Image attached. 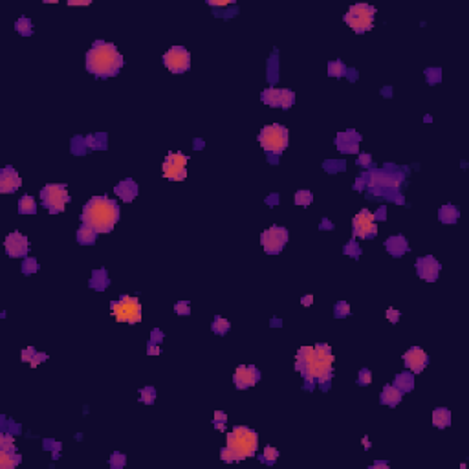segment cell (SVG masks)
I'll use <instances>...</instances> for the list:
<instances>
[{"label": "cell", "mask_w": 469, "mask_h": 469, "mask_svg": "<svg viewBox=\"0 0 469 469\" xmlns=\"http://www.w3.org/2000/svg\"><path fill=\"white\" fill-rule=\"evenodd\" d=\"M403 363H405L407 370H411L413 374H420L427 367L429 357H427V354H425L420 346H413V348H409V350L403 354Z\"/></svg>", "instance_id": "17"}, {"label": "cell", "mask_w": 469, "mask_h": 469, "mask_svg": "<svg viewBox=\"0 0 469 469\" xmlns=\"http://www.w3.org/2000/svg\"><path fill=\"white\" fill-rule=\"evenodd\" d=\"M147 354H151V356H158V354H159V346L154 345V343H151V345H149V348H147Z\"/></svg>", "instance_id": "54"}, {"label": "cell", "mask_w": 469, "mask_h": 469, "mask_svg": "<svg viewBox=\"0 0 469 469\" xmlns=\"http://www.w3.org/2000/svg\"><path fill=\"white\" fill-rule=\"evenodd\" d=\"M385 249H387V251H389L392 257H401V255H403L409 249V242L405 240V237L396 235V237L387 238V242H385Z\"/></svg>", "instance_id": "22"}, {"label": "cell", "mask_w": 469, "mask_h": 469, "mask_svg": "<svg viewBox=\"0 0 469 469\" xmlns=\"http://www.w3.org/2000/svg\"><path fill=\"white\" fill-rule=\"evenodd\" d=\"M114 319L118 322H127V324H138L142 321V305L138 297L132 295H121L118 301L110 303Z\"/></svg>", "instance_id": "5"}, {"label": "cell", "mask_w": 469, "mask_h": 469, "mask_svg": "<svg viewBox=\"0 0 469 469\" xmlns=\"http://www.w3.org/2000/svg\"><path fill=\"white\" fill-rule=\"evenodd\" d=\"M359 142H361V136L356 130L341 132L339 136L335 138V145H337L341 153H357L359 151Z\"/></svg>", "instance_id": "19"}, {"label": "cell", "mask_w": 469, "mask_h": 469, "mask_svg": "<svg viewBox=\"0 0 469 469\" xmlns=\"http://www.w3.org/2000/svg\"><path fill=\"white\" fill-rule=\"evenodd\" d=\"M20 359H22L24 363H29V367L31 368H37L39 367V363H42V361L48 359V356L42 354V352H37L35 348H26V350H22Z\"/></svg>", "instance_id": "26"}, {"label": "cell", "mask_w": 469, "mask_h": 469, "mask_svg": "<svg viewBox=\"0 0 469 469\" xmlns=\"http://www.w3.org/2000/svg\"><path fill=\"white\" fill-rule=\"evenodd\" d=\"M17 29H18V33L20 35H24V37H28V35H31L33 33V26H31V20H29L28 17H20L17 20Z\"/></svg>", "instance_id": "36"}, {"label": "cell", "mask_w": 469, "mask_h": 469, "mask_svg": "<svg viewBox=\"0 0 469 469\" xmlns=\"http://www.w3.org/2000/svg\"><path fill=\"white\" fill-rule=\"evenodd\" d=\"M226 447L235 455V462L253 457L259 447V435L248 427H235L226 436Z\"/></svg>", "instance_id": "4"}, {"label": "cell", "mask_w": 469, "mask_h": 469, "mask_svg": "<svg viewBox=\"0 0 469 469\" xmlns=\"http://www.w3.org/2000/svg\"><path fill=\"white\" fill-rule=\"evenodd\" d=\"M286 242H288V231L284 227L272 226L260 235V244H262L266 253L270 255L281 253L283 248L286 246Z\"/></svg>", "instance_id": "11"}, {"label": "cell", "mask_w": 469, "mask_h": 469, "mask_svg": "<svg viewBox=\"0 0 469 469\" xmlns=\"http://www.w3.org/2000/svg\"><path fill=\"white\" fill-rule=\"evenodd\" d=\"M262 103H266L268 107H281V108H290L295 101V94L292 90H284V88H266L260 94Z\"/></svg>", "instance_id": "13"}, {"label": "cell", "mask_w": 469, "mask_h": 469, "mask_svg": "<svg viewBox=\"0 0 469 469\" xmlns=\"http://www.w3.org/2000/svg\"><path fill=\"white\" fill-rule=\"evenodd\" d=\"M458 216H460V213H458L457 207H453L451 204L444 205V207L438 211V218H440V222H444V224H455V222L458 220Z\"/></svg>", "instance_id": "29"}, {"label": "cell", "mask_w": 469, "mask_h": 469, "mask_svg": "<svg viewBox=\"0 0 469 469\" xmlns=\"http://www.w3.org/2000/svg\"><path fill=\"white\" fill-rule=\"evenodd\" d=\"M416 272H418L420 279H424L427 283H435L438 279V273H440V262L433 255L420 257V259H416Z\"/></svg>", "instance_id": "16"}, {"label": "cell", "mask_w": 469, "mask_h": 469, "mask_svg": "<svg viewBox=\"0 0 469 469\" xmlns=\"http://www.w3.org/2000/svg\"><path fill=\"white\" fill-rule=\"evenodd\" d=\"M81 220L96 233H110L119 220L118 202L110 200L108 196L90 198L88 204L83 207Z\"/></svg>", "instance_id": "2"}, {"label": "cell", "mask_w": 469, "mask_h": 469, "mask_svg": "<svg viewBox=\"0 0 469 469\" xmlns=\"http://www.w3.org/2000/svg\"><path fill=\"white\" fill-rule=\"evenodd\" d=\"M401 178H396L394 174H385V172H379V170H372L368 174V181L372 187H396L400 183Z\"/></svg>", "instance_id": "21"}, {"label": "cell", "mask_w": 469, "mask_h": 469, "mask_svg": "<svg viewBox=\"0 0 469 469\" xmlns=\"http://www.w3.org/2000/svg\"><path fill=\"white\" fill-rule=\"evenodd\" d=\"M425 77H427V81H429L431 85H435V83H438V81L442 79V70H438V68L425 70Z\"/></svg>", "instance_id": "41"}, {"label": "cell", "mask_w": 469, "mask_h": 469, "mask_svg": "<svg viewBox=\"0 0 469 469\" xmlns=\"http://www.w3.org/2000/svg\"><path fill=\"white\" fill-rule=\"evenodd\" d=\"M22 185V178L18 176V172L13 167H6L0 172V192L4 194H9V192H15L17 189H20Z\"/></svg>", "instance_id": "18"}, {"label": "cell", "mask_w": 469, "mask_h": 469, "mask_svg": "<svg viewBox=\"0 0 469 469\" xmlns=\"http://www.w3.org/2000/svg\"><path fill=\"white\" fill-rule=\"evenodd\" d=\"M229 321L227 319H224V317H215V321H213V332L218 333V335H224V333L229 332Z\"/></svg>", "instance_id": "35"}, {"label": "cell", "mask_w": 469, "mask_h": 469, "mask_svg": "<svg viewBox=\"0 0 469 469\" xmlns=\"http://www.w3.org/2000/svg\"><path fill=\"white\" fill-rule=\"evenodd\" d=\"M226 422H227V416L222 411H216L215 413V427L216 429H220V431H224L226 429Z\"/></svg>", "instance_id": "46"}, {"label": "cell", "mask_w": 469, "mask_h": 469, "mask_svg": "<svg viewBox=\"0 0 469 469\" xmlns=\"http://www.w3.org/2000/svg\"><path fill=\"white\" fill-rule=\"evenodd\" d=\"M400 317H401L400 310H396V308H389V310H387V321L392 322V324H396V322L400 321Z\"/></svg>", "instance_id": "48"}, {"label": "cell", "mask_w": 469, "mask_h": 469, "mask_svg": "<svg viewBox=\"0 0 469 469\" xmlns=\"http://www.w3.org/2000/svg\"><path fill=\"white\" fill-rule=\"evenodd\" d=\"M345 253L352 255V257H359V255H361V249H359V246H357L354 240H350V242L345 246Z\"/></svg>", "instance_id": "47"}, {"label": "cell", "mask_w": 469, "mask_h": 469, "mask_svg": "<svg viewBox=\"0 0 469 469\" xmlns=\"http://www.w3.org/2000/svg\"><path fill=\"white\" fill-rule=\"evenodd\" d=\"M372 468H383V469H387V468H389V464H387V462H376V464L372 466Z\"/></svg>", "instance_id": "57"}, {"label": "cell", "mask_w": 469, "mask_h": 469, "mask_svg": "<svg viewBox=\"0 0 469 469\" xmlns=\"http://www.w3.org/2000/svg\"><path fill=\"white\" fill-rule=\"evenodd\" d=\"M370 159H372V156H370V154H361V156H359V159H357V163L365 167V165H370Z\"/></svg>", "instance_id": "53"}, {"label": "cell", "mask_w": 469, "mask_h": 469, "mask_svg": "<svg viewBox=\"0 0 469 469\" xmlns=\"http://www.w3.org/2000/svg\"><path fill=\"white\" fill-rule=\"evenodd\" d=\"M363 446H365V447H370V442H368V438H367V436L363 438Z\"/></svg>", "instance_id": "59"}, {"label": "cell", "mask_w": 469, "mask_h": 469, "mask_svg": "<svg viewBox=\"0 0 469 469\" xmlns=\"http://www.w3.org/2000/svg\"><path fill=\"white\" fill-rule=\"evenodd\" d=\"M374 17H376V9L368 4H354V6L346 11L345 22L350 26L356 33H365L370 31L374 26Z\"/></svg>", "instance_id": "7"}, {"label": "cell", "mask_w": 469, "mask_h": 469, "mask_svg": "<svg viewBox=\"0 0 469 469\" xmlns=\"http://www.w3.org/2000/svg\"><path fill=\"white\" fill-rule=\"evenodd\" d=\"M354 235L357 238H374L378 233V226H376V218L368 209H361L354 216Z\"/></svg>", "instance_id": "12"}, {"label": "cell", "mask_w": 469, "mask_h": 469, "mask_svg": "<svg viewBox=\"0 0 469 469\" xmlns=\"http://www.w3.org/2000/svg\"><path fill=\"white\" fill-rule=\"evenodd\" d=\"M174 310L178 315H189V313H191V305H189L187 301H178L174 306Z\"/></svg>", "instance_id": "43"}, {"label": "cell", "mask_w": 469, "mask_h": 469, "mask_svg": "<svg viewBox=\"0 0 469 469\" xmlns=\"http://www.w3.org/2000/svg\"><path fill=\"white\" fill-rule=\"evenodd\" d=\"M187 161L189 158L180 151L169 153L163 161V176L167 180L183 181L187 178Z\"/></svg>", "instance_id": "9"}, {"label": "cell", "mask_w": 469, "mask_h": 469, "mask_svg": "<svg viewBox=\"0 0 469 469\" xmlns=\"http://www.w3.org/2000/svg\"><path fill=\"white\" fill-rule=\"evenodd\" d=\"M97 238V233L92 229V227L88 226H83L79 227V231H77V242L79 244H85V246H88V244H94Z\"/></svg>", "instance_id": "31"}, {"label": "cell", "mask_w": 469, "mask_h": 469, "mask_svg": "<svg viewBox=\"0 0 469 469\" xmlns=\"http://www.w3.org/2000/svg\"><path fill=\"white\" fill-rule=\"evenodd\" d=\"M313 202V194L306 189H301V191L295 192V204L301 205V207H308V205Z\"/></svg>", "instance_id": "32"}, {"label": "cell", "mask_w": 469, "mask_h": 469, "mask_svg": "<svg viewBox=\"0 0 469 469\" xmlns=\"http://www.w3.org/2000/svg\"><path fill=\"white\" fill-rule=\"evenodd\" d=\"M394 387L401 392H409V390L414 389V376L413 372H403L398 374L394 378Z\"/></svg>", "instance_id": "28"}, {"label": "cell", "mask_w": 469, "mask_h": 469, "mask_svg": "<svg viewBox=\"0 0 469 469\" xmlns=\"http://www.w3.org/2000/svg\"><path fill=\"white\" fill-rule=\"evenodd\" d=\"M163 64L172 74H183L191 66V53L183 46H172L170 50L165 51Z\"/></svg>", "instance_id": "10"}, {"label": "cell", "mask_w": 469, "mask_h": 469, "mask_svg": "<svg viewBox=\"0 0 469 469\" xmlns=\"http://www.w3.org/2000/svg\"><path fill=\"white\" fill-rule=\"evenodd\" d=\"M357 383H359V385H370V383H372V372H370L368 368H361V370H359Z\"/></svg>", "instance_id": "44"}, {"label": "cell", "mask_w": 469, "mask_h": 469, "mask_svg": "<svg viewBox=\"0 0 469 469\" xmlns=\"http://www.w3.org/2000/svg\"><path fill=\"white\" fill-rule=\"evenodd\" d=\"M312 303H313V295H305V297L301 299V305L303 306H310Z\"/></svg>", "instance_id": "55"}, {"label": "cell", "mask_w": 469, "mask_h": 469, "mask_svg": "<svg viewBox=\"0 0 469 469\" xmlns=\"http://www.w3.org/2000/svg\"><path fill=\"white\" fill-rule=\"evenodd\" d=\"M227 4H231V2H215V0H211V2H209V6H213V7H215V6H220L222 7V6H227Z\"/></svg>", "instance_id": "56"}, {"label": "cell", "mask_w": 469, "mask_h": 469, "mask_svg": "<svg viewBox=\"0 0 469 469\" xmlns=\"http://www.w3.org/2000/svg\"><path fill=\"white\" fill-rule=\"evenodd\" d=\"M108 273L107 270L103 268V270H96V272L92 273V279H90V288L97 290V292H103V290L108 286Z\"/></svg>", "instance_id": "27"}, {"label": "cell", "mask_w": 469, "mask_h": 469, "mask_svg": "<svg viewBox=\"0 0 469 469\" xmlns=\"http://www.w3.org/2000/svg\"><path fill=\"white\" fill-rule=\"evenodd\" d=\"M260 147L270 154H281L288 147V129L279 123L266 125L259 134Z\"/></svg>", "instance_id": "6"}, {"label": "cell", "mask_w": 469, "mask_h": 469, "mask_svg": "<svg viewBox=\"0 0 469 469\" xmlns=\"http://www.w3.org/2000/svg\"><path fill=\"white\" fill-rule=\"evenodd\" d=\"M4 248H6L7 255L13 257V259H20V257H26L29 251V240L24 237L22 233H11L7 235L6 240H4Z\"/></svg>", "instance_id": "15"}, {"label": "cell", "mask_w": 469, "mask_h": 469, "mask_svg": "<svg viewBox=\"0 0 469 469\" xmlns=\"http://www.w3.org/2000/svg\"><path fill=\"white\" fill-rule=\"evenodd\" d=\"M125 466V455L121 453H114L110 457V468L112 469H121Z\"/></svg>", "instance_id": "42"}, {"label": "cell", "mask_w": 469, "mask_h": 469, "mask_svg": "<svg viewBox=\"0 0 469 469\" xmlns=\"http://www.w3.org/2000/svg\"><path fill=\"white\" fill-rule=\"evenodd\" d=\"M90 0H68V6H90Z\"/></svg>", "instance_id": "52"}, {"label": "cell", "mask_w": 469, "mask_h": 469, "mask_svg": "<svg viewBox=\"0 0 469 469\" xmlns=\"http://www.w3.org/2000/svg\"><path fill=\"white\" fill-rule=\"evenodd\" d=\"M321 229H332V224H328L326 220H322V224H321Z\"/></svg>", "instance_id": "58"}, {"label": "cell", "mask_w": 469, "mask_h": 469, "mask_svg": "<svg viewBox=\"0 0 469 469\" xmlns=\"http://www.w3.org/2000/svg\"><path fill=\"white\" fill-rule=\"evenodd\" d=\"M401 390H398L394 387V385H387L383 390H381V396H379V401L383 403V405H389V407H394V405H398L401 401Z\"/></svg>", "instance_id": "24"}, {"label": "cell", "mask_w": 469, "mask_h": 469, "mask_svg": "<svg viewBox=\"0 0 469 469\" xmlns=\"http://www.w3.org/2000/svg\"><path fill=\"white\" fill-rule=\"evenodd\" d=\"M346 74V66L341 61H332L328 64V75L330 77H343Z\"/></svg>", "instance_id": "34"}, {"label": "cell", "mask_w": 469, "mask_h": 469, "mask_svg": "<svg viewBox=\"0 0 469 469\" xmlns=\"http://www.w3.org/2000/svg\"><path fill=\"white\" fill-rule=\"evenodd\" d=\"M322 167H324V170H328V172H335V170H345L346 163L341 161V159H337V161H335V159H330V161H326Z\"/></svg>", "instance_id": "40"}, {"label": "cell", "mask_w": 469, "mask_h": 469, "mask_svg": "<svg viewBox=\"0 0 469 469\" xmlns=\"http://www.w3.org/2000/svg\"><path fill=\"white\" fill-rule=\"evenodd\" d=\"M123 66V55L110 42L96 40L94 46L86 51V70L96 77H114Z\"/></svg>", "instance_id": "3"}, {"label": "cell", "mask_w": 469, "mask_h": 469, "mask_svg": "<svg viewBox=\"0 0 469 469\" xmlns=\"http://www.w3.org/2000/svg\"><path fill=\"white\" fill-rule=\"evenodd\" d=\"M44 449H51L53 451V457H57V453L61 451V444L59 442H51V440H44Z\"/></svg>", "instance_id": "49"}, {"label": "cell", "mask_w": 469, "mask_h": 469, "mask_svg": "<svg viewBox=\"0 0 469 469\" xmlns=\"http://www.w3.org/2000/svg\"><path fill=\"white\" fill-rule=\"evenodd\" d=\"M333 315L339 317V319H343V317H348V315H350V305H348L346 301H339V303L335 305Z\"/></svg>", "instance_id": "38"}, {"label": "cell", "mask_w": 469, "mask_h": 469, "mask_svg": "<svg viewBox=\"0 0 469 469\" xmlns=\"http://www.w3.org/2000/svg\"><path fill=\"white\" fill-rule=\"evenodd\" d=\"M18 213L20 215H35L37 213V204H35L33 196L26 194L18 200Z\"/></svg>", "instance_id": "30"}, {"label": "cell", "mask_w": 469, "mask_h": 469, "mask_svg": "<svg viewBox=\"0 0 469 469\" xmlns=\"http://www.w3.org/2000/svg\"><path fill=\"white\" fill-rule=\"evenodd\" d=\"M259 379H260L259 368H255L253 365H240L235 370V374H233V381H235V387L238 390L255 387V385L259 383Z\"/></svg>", "instance_id": "14"}, {"label": "cell", "mask_w": 469, "mask_h": 469, "mask_svg": "<svg viewBox=\"0 0 469 469\" xmlns=\"http://www.w3.org/2000/svg\"><path fill=\"white\" fill-rule=\"evenodd\" d=\"M277 458H279V449H275V447H272V446H266L262 455H260V460L264 464H268V466H272Z\"/></svg>", "instance_id": "33"}, {"label": "cell", "mask_w": 469, "mask_h": 469, "mask_svg": "<svg viewBox=\"0 0 469 469\" xmlns=\"http://www.w3.org/2000/svg\"><path fill=\"white\" fill-rule=\"evenodd\" d=\"M451 424V413L446 407H438L433 411V425L438 429H446Z\"/></svg>", "instance_id": "25"}, {"label": "cell", "mask_w": 469, "mask_h": 469, "mask_svg": "<svg viewBox=\"0 0 469 469\" xmlns=\"http://www.w3.org/2000/svg\"><path fill=\"white\" fill-rule=\"evenodd\" d=\"M0 449H15V438L11 435H2V440H0Z\"/></svg>", "instance_id": "45"}, {"label": "cell", "mask_w": 469, "mask_h": 469, "mask_svg": "<svg viewBox=\"0 0 469 469\" xmlns=\"http://www.w3.org/2000/svg\"><path fill=\"white\" fill-rule=\"evenodd\" d=\"M333 354L332 348L324 343L315 346H301L295 356V368L310 383L326 385L333 376Z\"/></svg>", "instance_id": "1"}, {"label": "cell", "mask_w": 469, "mask_h": 469, "mask_svg": "<svg viewBox=\"0 0 469 469\" xmlns=\"http://www.w3.org/2000/svg\"><path fill=\"white\" fill-rule=\"evenodd\" d=\"M151 337H153V339H151V343H154V345H158V343H161V341H163V332H161V330H158V328H156V330H153V333H151Z\"/></svg>", "instance_id": "50"}, {"label": "cell", "mask_w": 469, "mask_h": 469, "mask_svg": "<svg viewBox=\"0 0 469 469\" xmlns=\"http://www.w3.org/2000/svg\"><path fill=\"white\" fill-rule=\"evenodd\" d=\"M220 457H222V460H224V462H235V455H233V453L229 451L227 447H224V449H222Z\"/></svg>", "instance_id": "51"}, {"label": "cell", "mask_w": 469, "mask_h": 469, "mask_svg": "<svg viewBox=\"0 0 469 469\" xmlns=\"http://www.w3.org/2000/svg\"><path fill=\"white\" fill-rule=\"evenodd\" d=\"M40 198H42V204L51 215H57V213H62L66 209V204L70 202V194L66 185L62 183H48L44 185V189L40 191Z\"/></svg>", "instance_id": "8"}, {"label": "cell", "mask_w": 469, "mask_h": 469, "mask_svg": "<svg viewBox=\"0 0 469 469\" xmlns=\"http://www.w3.org/2000/svg\"><path fill=\"white\" fill-rule=\"evenodd\" d=\"M22 462V457L17 453V449H0V468L11 469Z\"/></svg>", "instance_id": "23"}, {"label": "cell", "mask_w": 469, "mask_h": 469, "mask_svg": "<svg viewBox=\"0 0 469 469\" xmlns=\"http://www.w3.org/2000/svg\"><path fill=\"white\" fill-rule=\"evenodd\" d=\"M154 400H156V390H154V387H143V389L140 390V401H142V403L151 405V403H154Z\"/></svg>", "instance_id": "37"}, {"label": "cell", "mask_w": 469, "mask_h": 469, "mask_svg": "<svg viewBox=\"0 0 469 469\" xmlns=\"http://www.w3.org/2000/svg\"><path fill=\"white\" fill-rule=\"evenodd\" d=\"M37 270H39V264H37V259H33V257H28V259L22 262V273H24V275L35 273Z\"/></svg>", "instance_id": "39"}, {"label": "cell", "mask_w": 469, "mask_h": 469, "mask_svg": "<svg viewBox=\"0 0 469 469\" xmlns=\"http://www.w3.org/2000/svg\"><path fill=\"white\" fill-rule=\"evenodd\" d=\"M114 192H116L123 202H132V200L138 196V183L132 180H123L114 187Z\"/></svg>", "instance_id": "20"}]
</instances>
